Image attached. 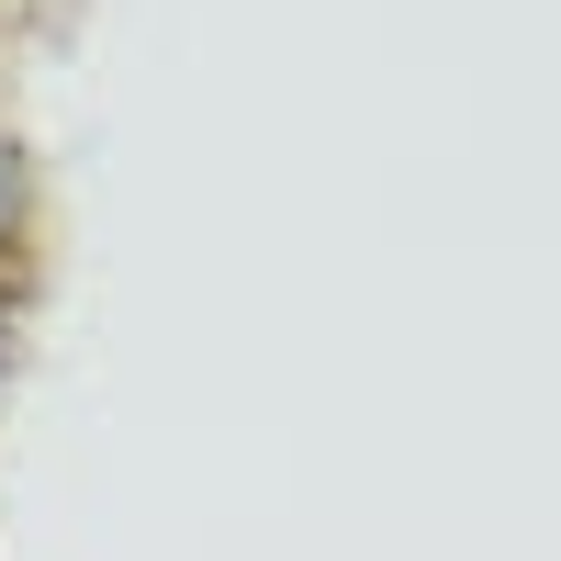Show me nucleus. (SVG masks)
Listing matches in <instances>:
<instances>
[{"label":"nucleus","instance_id":"nucleus-1","mask_svg":"<svg viewBox=\"0 0 561 561\" xmlns=\"http://www.w3.org/2000/svg\"><path fill=\"white\" fill-rule=\"evenodd\" d=\"M12 214H23V158L0 147V237H12Z\"/></svg>","mask_w":561,"mask_h":561}]
</instances>
